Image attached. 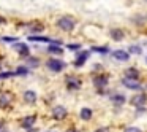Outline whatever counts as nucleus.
Masks as SVG:
<instances>
[{
	"instance_id": "obj_1",
	"label": "nucleus",
	"mask_w": 147,
	"mask_h": 132,
	"mask_svg": "<svg viewBox=\"0 0 147 132\" xmlns=\"http://www.w3.org/2000/svg\"><path fill=\"white\" fill-rule=\"evenodd\" d=\"M74 19L73 18H70V16H63V18H60V19L57 21V26L60 27L62 30H65V32H70V30H73L74 29Z\"/></svg>"
},
{
	"instance_id": "obj_2",
	"label": "nucleus",
	"mask_w": 147,
	"mask_h": 132,
	"mask_svg": "<svg viewBox=\"0 0 147 132\" xmlns=\"http://www.w3.org/2000/svg\"><path fill=\"white\" fill-rule=\"evenodd\" d=\"M48 68L52 72H55V73H59V72H62L65 68V62L60 61V59H49L48 61Z\"/></svg>"
},
{
	"instance_id": "obj_3",
	"label": "nucleus",
	"mask_w": 147,
	"mask_h": 132,
	"mask_svg": "<svg viewBox=\"0 0 147 132\" xmlns=\"http://www.w3.org/2000/svg\"><path fill=\"white\" fill-rule=\"evenodd\" d=\"M93 86L98 88V89H103V88L108 86V77L106 75H98V77L93 78Z\"/></svg>"
},
{
	"instance_id": "obj_4",
	"label": "nucleus",
	"mask_w": 147,
	"mask_h": 132,
	"mask_svg": "<svg viewBox=\"0 0 147 132\" xmlns=\"http://www.w3.org/2000/svg\"><path fill=\"white\" fill-rule=\"evenodd\" d=\"M112 57H114L115 61H119V62H127V61H130V54H128L127 51H122V49H117V51L112 53Z\"/></svg>"
},
{
	"instance_id": "obj_5",
	"label": "nucleus",
	"mask_w": 147,
	"mask_h": 132,
	"mask_svg": "<svg viewBox=\"0 0 147 132\" xmlns=\"http://www.w3.org/2000/svg\"><path fill=\"white\" fill-rule=\"evenodd\" d=\"M65 116H67V110H65V107L62 105H57L52 108V118L55 119H63Z\"/></svg>"
},
{
	"instance_id": "obj_6",
	"label": "nucleus",
	"mask_w": 147,
	"mask_h": 132,
	"mask_svg": "<svg viewBox=\"0 0 147 132\" xmlns=\"http://www.w3.org/2000/svg\"><path fill=\"white\" fill-rule=\"evenodd\" d=\"M122 84H123L125 88H128V89H141V84L138 80H130V78H123L122 80Z\"/></svg>"
},
{
	"instance_id": "obj_7",
	"label": "nucleus",
	"mask_w": 147,
	"mask_h": 132,
	"mask_svg": "<svg viewBox=\"0 0 147 132\" xmlns=\"http://www.w3.org/2000/svg\"><path fill=\"white\" fill-rule=\"evenodd\" d=\"M13 48H14V51H18L21 56H29V53H30L29 46H27L26 43H14Z\"/></svg>"
},
{
	"instance_id": "obj_8",
	"label": "nucleus",
	"mask_w": 147,
	"mask_h": 132,
	"mask_svg": "<svg viewBox=\"0 0 147 132\" xmlns=\"http://www.w3.org/2000/svg\"><path fill=\"white\" fill-rule=\"evenodd\" d=\"M67 86H68V89H79L81 80L79 78H74V77H68L67 78Z\"/></svg>"
},
{
	"instance_id": "obj_9",
	"label": "nucleus",
	"mask_w": 147,
	"mask_h": 132,
	"mask_svg": "<svg viewBox=\"0 0 147 132\" xmlns=\"http://www.w3.org/2000/svg\"><path fill=\"white\" fill-rule=\"evenodd\" d=\"M87 59H89V51L81 53V54L76 57V61H74V67H82V65L86 64V61H87Z\"/></svg>"
},
{
	"instance_id": "obj_10",
	"label": "nucleus",
	"mask_w": 147,
	"mask_h": 132,
	"mask_svg": "<svg viewBox=\"0 0 147 132\" xmlns=\"http://www.w3.org/2000/svg\"><path fill=\"white\" fill-rule=\"evenodd\" d=\"M123 30L122 29H112L111 30V38L114 40V42H122L123 40Z\"/></svg>"
},
{
	"instance_id": "obj_11",
	"label": "nucleus",
	"mask_w": 147,
	"mask_h": 132,
	"mask_svg": "<svg viewBox=\"0 0 147 132\" xmlns=\"http://www.w3.org/2000/svg\"><path fill=\"white\" fill-rule=\"evenodd\" d=\"M35 121H36L35 116H27V118L22 119V124H21V126H22L24 129H30L33 124H35Z\"/></svg>"
},
{
	"instance_id": "obj_12",
	"label": "nucleus",
	"mask_w": 147,
	"mask_h": 132,
	"mask_svg": "<svg viewBox=\"0 0 147 132\" xmlns=\"http://www.w3.org/2000/svg\"><path fill=\"white\" fill-rule=\"evenodd\" d=\"M146 100H147V97L144 96V94H139V96H134L133 97L131 103H133V105H136V107H141V105H144V103H146Z\"/></svg>"
},
{
	"instance_id": "obj_13",
	"label": "nucleus",
	"mask_w": 147,
	"mask_h": 132,
	"mask_svg": "<svg viewBox=\"0 0 147 132\" xmlns=\"http://www.w3.org/2000/svg\"><path fill=\"white\" fill-rule=\"evenodd\" d=\"M138 77H139V72H138L134 67L128 68V70L125 72V78H130V80H138Z\"/></svg>"
},
{
	"instance_id": "obj_14",
	"label": "nucleus",
	"mask_w": 147,
	"mask_h": 132,
	"mask_svg": "<svg viewBox=\"0 0 147 132\" xmlns=\"http://www.w3.org/2000/svg\"><path fill=\"white\" fill-rule=\"evenodd\" d=\"M24 100L29 102V103H33L36 100V94L33 92V91H26V92H24Z\"/></svg>"
},
{
	"instance_id": "obj_15",
	"label": "nucleus",
	"mask_w": 147,
	"mask_h": 132,
	"mask_svg": "<svg viewBox=\"0 0 147 132\" xmlns=\"http://www.w3.org/2000/svg\"><path fill=\"white\" fill-rule=\"evenodd\" d=\"M81 118H82L84 121H89V119L92 118V110L90 108H82L81 110Z\"/></svg>"
},
{
	"instance_id": "obj_16",
	"label": "nucleus",
	"mask_w": 147,
	"mask_h": 132,
	"mask_svg": "<svg viewBox=\"0 0 147 132\" xmlns=\"http://www.w3.org/2000/svg\"><path fill=\"white\" fill-rule=\"evenodd\" d=\"M48 51L51 53V54H59V56H60L62 53H63V49H62L59 45H51V46L48 48Z\"/></svg>"
},
{
	"instance_id": "obj_17",
	"label": "nucleus",
	"mask_w": 147,
	"mask_h": 132,
	"mask_svg": "<svg viewBox=\"0 0 147 132\" xmlns=\"http://www.w3.org/2000/svg\"><path fill=\"white\" fill-rule=\"evenodd\" d=\"M10 102H11V99H10L8 94H2V96H0V107H7Z\"/></svg>"
},
{
	"instance_id": "obj_18",
	"label": "nucleus",
	"mask_w": 147,
	"mask_h": 132,
	"mask_svg": "<svg viewBox=\"0 0 147 132\" xmlns=\"http://www.w3.org/2000/svg\"><path fill=\"white\" fill-rule=\"evenodd\" d=\"M128 54H141V53H142V49L139 48V46H130V48H128Z\"/></svg>"
},
{
	"instance_id": "obj_19",
	"label": "nucleus",
	"mask_w": 147,
	"mask_h": 132,
	"mask_svg": "<svg viewBox=\"0 0 147 132\" xmlns=\"http://www.w3.org/2000/svg\"><path fill=\"white\" fill-rule=\"evenodd\" d=\"M112 102L117 103V105H120V103H125V96H120V94H117V96L112 97Z\"/></svg>"
},
{
	"instance_id": "obj_20",
	"label": "nucleus",
	"mask_w": 147,
	"mask_h": 132,
	"mask_svg": "<svg viewBox=\"0 0 147 132\" xmlns=\"http://www.w3.org/2000/svg\"><path fill=\"white\" fill-rule=\"evenodd\" d=\"M29 40H32V42H51V38H48V37H36V35L29 37Z\"/></svg>"
},
{
	"instance_id": "obj_21",
	"label": "nucleus",
	"mask_w": 147,
	"mask_h": 132,
	"mask_svg": "<svg viewBox=\"0 0 147 132\" xmlns=\"http://www.w3.org/2000/svg\"><path fill=\"white\" fill-rule=\"evenodd\" d=\"M16 77V72H3L0 73V80H5V78H13Z\"/></svg>"
},
{
	"instance_id": "obj_22",
	"label": "nucleus",
	"mask_w": 147,
	"mask_h": 132,
	"mask_svg": "<svg viewBox=\"0 0 147 132\" xmlns=\"http://www.w3.org/2000/svg\"><path fill=\"white\" fill-rule=\"evenodd\" d=\"M92 51L101 53V54H106V53H109V49L106 48V46H95V48H92Z\"/></svg>"
},
{
	"instance_id": "obj_23",
	"label": "nucleus",
	"mask_w": 147,
	"mask_h": 132,
	"mask_svg": "<svg viewBox=\"0 0 147 132\" xmlns=\"http://www.w3.org/2000/svg\"><path fill=\"white\" fill-rule=\"evenodd\" d=\"M29 73V67H18V70H16V75H27Z\"/></svg>"
},
{
	"instance_id": "obj_24",
	"label": "nucleus",
	"mask_w": 147,
	"mask_h": 132,
	"mask_svg": "<svg viewBox=\"0 0 147 132\" xmlns=\"http://www.w3.org/2000/svg\"><path fill=\"white\" fill-rule=\"evenodd\" d=\"M27 57H29V56H27ZM27 61H29V64L32 65V67H36V65L40 64V62H38V59H36V57H29Z\"/></svg>"
},
{
	"instance_id": "obj_25",
	"label": "nucleus",
	"mask_w": 147,
	"mask_h": 132,
	"mask_svg": "<svg viewBox=\"0 0 147 132\" xmlns=\"http://www.w3.org/2000/svg\"><path fill=\"white\" fill-rule=\"evenodd\" d=\"M43 29H45V27H43V24H35V26L32 27V30H33V32H41Z\"/></svg>"
},
{
	"instance_id": "obj_26",
	"label": "nucleus",
	"mask_w": 147,
	"mask_h": 132,
	"mask_svg": "<svg viewBox=\"0 0 147 132\" xmlns=\"http://www.w3.org/2000/svg\"><path fill=\"white\" fill-rule=\"evenodd\" d=\"M79 48H81V45H68V49H71V51H78Z\"/></svg>"
},
{
	"instance_id": "obj_27",
	"label": "nucleus",
	"mask_w": 147,
	"mask_h": 132,
	"mask_svg": "<svg viewBox=\"0 0 147 132\" xmlns=\"http://www.w3.org/2000/svg\"><path fill=\"white\" fill-rule=\"evenodd\" d=\"M125 132H141V129H138V127H128Z\"/></svg>"
},
{
	"instance_id": "obj_28",
	"label": "nucleus",
	"mask_w": 147,
	"mask_h": 132,
	"mask_svg": "<svg viewBox=\"0 0 147 132\" xmlns=\"http://www.w3.org/2000/svg\"><path fill=\"white\" fill-rule=\"evenodd\" d=\"M5 42H18V38H13V37H5Z\"/></svg>"
},
{
	"instance_id": "obj_29",
	"label": "nucleus",
	"mask_w": 147,
	"mask_h": 132,
	"mask_svg": "<svg viewBox=\"0 0 147 132\" xmlns=\"http://www.w3.org/2000/svg\"><path fill=\"white\" fill-rule=\"evenodd\" d=\"M95 132H109V127H100V129H96Z\"/></svg>"
},
{
	"instance_id": "obj_30",
	"label": "nucleus",
	"mask_w": 147,
	"mask_h": 132,
	"mask_svg": "<svg viewBox=\"0 0 147 132\" xmlns=\"http://www.w3.org/2000/svg\"><path fill=\"white\" fill-rule=\"evenodd\" d=\"M67 132H81V131H76V129H68Z\"/></svg>"
},
{
	"instance_id": "obj_31",
	"label": "nucleus",
	"mask_w": 147,
	"mask_h": 132,
	"mask_svg": "<svg viewBox=\"0 0 147 132\" xmlns=\"http://www.w3.org/2000/svg\"><path fill=\"white\" fill-rule=\"evenodd\" d=\"M5 23V19H3V18H0V24H3Z\"/></svg>"
},
{
	"instance_id": "obj_32",
	"label": "nucleus",
	"mask_w": 147,
	"mask_h": 132,
	"mask_svg": "<svg viewBox=\"0 0 147 132\" xmlns=\"http://www.w3.org/2000/svg\"><path fill=\"white\" fill-rule=\"evenodd\" d=\"M0 129H2V122H0Z\"/></svg>"
},
{
	"instance_id": "obj_33",
	"label": "nucleus",
	"mask_w": 147,
	"mask_h": 132,
	"mask_svg": "<svg viewBox=\"0 0 147 132\" xmlns=\"http://www.w3.org/2000/svg\"><path fill=\"white\" fill-rule=\"evenodd\" d=\"M146 62H147V59H146Z\"/></svg>"
},
{
	"instance_id": "obj_34",
	"label": "nucleus",
	"mask_w": 147,
	"mask_h": 132,
	"mask_svg": "<svg viewBox=\"0 0 147 132\" xmlns=\"http://www.w3.org/2000/svg\"><path fill=\"white\" fill-rule=\"evenodd\" d=\"M146 2H147V0H146Z\"/></svg>"
}]
</instances>
